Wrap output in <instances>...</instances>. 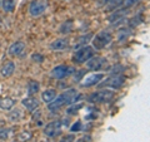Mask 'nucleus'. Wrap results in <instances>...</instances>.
<instances>
[{"label": "nucleus", "mask_w": 150, "mask_h": 142, "mask_svg": "<svg viewBox=\"0 0 150 142\" xmlns=\"http://www.w3.org/2000/svg\"><path fill=\"white\" fill-rule=\"evenodd\" d=\"M79 97H80V94H79V92L76 89H74V88L68 89V91H65L64 93L60 94V96H56L54 101L48 105V107L51 112H55L63 107L74 105L75 102H78Z\"/></svg>", "instance_id": "f257e3e1"}, {"label": "nucleus", "mask_w": 150, "mask_h": 142, "mask_svg": "<svg viewBox=\"0 0 150 142\" xmlns=\"http://www.w3.org/2000/svg\"><path fill=\"white\" fill-rule=\"evenodd\" d=\"M94 53H95V50H94L91 45H83L74 52L73 62L75 64H84V63H86L91 57H94Z\"/></svg>", "instance_id": "f03ea898"}, {"label": "nucleus", "mask_w": 150, "mask_h": 142, "mask_svg": "<svg viewBox=\"0 0 150 142\" xmlns=\"http://www.w3.org/2000/svg\"><path fill=\"white\" fill-rule=\"evenodd\" d=\"M114 96H115L114 91L105 88V89H100V91L90 93L88 96V101L90 103H109L110 101H112Z\"/></svg>", "instance_id": "7ed1b4c3"}, {"label": "nucleus", "mask_w": 150, "mask_h": 142, "mask_svg": "<svg viewBox=\"0 0 150 142\" xmlns=\"http://www.w3.org/2000/svg\"><path fill=\"white\" fill-rule=\"evenodd\" d=\"M112 42V35L111 33L106 32V30H101L93 38V48L95 50H101L106 48L108 45Z\"/></svg>", "instance_id": "20e7f679"}, {"label": "nucleus", "mask_w": 150, "mask_h": 142, "mask_svg": "<svg viewBox=\"0 0 150 142\" xmlns=\"http://www.w3.org/2000/svg\"><path fill=\"white\" fill-rule=\"evenodd\" d=\"M124 83H125V78L123 75L112 74L109 78H106L105 80H101L99 83V86L105 87V88H111V89H119L124 86Z\"/></svg>", "instance_id": "39448f33"}, {"label": "nucleus", "mask_w": 150, "mask_h": 142, "mask_svg": "<svg viewBox=\"0 0 150 142\" xmlns=\"http://www.w3.org/2000/svg\"><path fill=\"white\" fill-rule=\"evenodd\" d=\"M48 6H49V4L46 0H33L29 5V14L31 16L38 18V16L43 15L46 11Z\"/></svg>", "instance_id": "423d86ee"}, {"label": "nucleus", "mask_w": 150, "mask_h": 142, "mask_svg": "<svg viewBox=\"0 0 150 142\" xmlns=\"http://www.w3.org/2000/svg\"><path fill=\"white\" fill-rule=\"evenodd\" d=\"M74 70H75L74 67H70V65H67V64H60L53 68V70L50 72V75L56 79H64L69 77V75H71L74 73Z\"/></svg>", "instance_id": "0eeeda50"}, {"label": "nucleus", "mask_w": 150, "mask_h": 142, "mask_svg": "<svg viewBox=\"0 0 150 142\" xmlns=\"http://www.w3.org/2000/svg\"><path fill=\"white\" fill-rule=\"evenodd\" d=\"M62 121H53L44 127V135L48 137H56L62 133Z\"/></svg>", "instance_id": "6e6552de"}, {"label": "nucleus", "mask_w": 150, "mask_h": 142, "mask_svg": "<svg viewBox=\"0 0 150 142\" xmlns=\"http://www.w3.org/2000/svg\"><path fill=\"white\" fill-rule=\"evenodd\" d=\"M108 64V60L104 57H91L86 62V68L89 70H100L104 69Z\"/></svg>", "instance_id": "1a4fd4ad"}, {"label": "nucleus", "mask_w": 150, "mask_h": 142, "mask_svg": "<svg viewBox=\"0 0 150 142\" xmlns=\"http://www.w3.org/2000/svg\"><path fill=\"white\" fill-rule=\"evenodd\" d=\"M103 79H104V73H93V74L88 75V77L81 79L83 82L80 83V87L88 88V87L96 86V84H99Z\"/></svg>", "instance_id": "9d476101"}, {"label": "nucleus", "mask_w": 150, "mask_h": 142, "mask_svg": "<svg viewBox=\"0 0 150 142\" xmlns=\"http://www.w3.org/2000/svg\"><path fill=\"white\" fill-rule=\"evenodd\" d=\"M70 48V40L68 38H59L50 43V49L54 52H63Z\"/></svg>", "instance_id": "9b49d317"}, {"label": "nucleus", "mask_w": 150, "mask_h": 142, "mask_svg": "<svg viewBox=\"0 0 150 142\" xmlns=\"http://www.w3.org/2000/svg\"><path fill=\"white\" fill-rule=\"evenodd\" d=\"M21 105H23V107H25L28 111L33 112L39 107V101H38V98L35 96H28L26 98H24L21 101Z\"/></svg>", "instance_id": "f8f14e48"}, {"label": "nucleus", "mask_w": 150, "mask_h": 142, "mask_svg": "<svg viewBox=\"0 0 150 142\" xmlns=\"http://www.w3.org/2000/svg\"><path fill=\"white\" fill-rule=\"evenodd\" d=\"M25 50V44L23 43V42H15V43H13L10 47H9V54L11 57H19L24 53Z\"/></svg>", "instance_id": "ddd939ff"}, {"label": "nucleus", "mask_w": 150, "mask_h": 142, "mask_svg": "<svg viewBox=\"0 0 150 142\" xmlns=\"http://www.w3.org/2000/svg\"><path fill=\"white\" fill-rule=\"evenodd\" d=\"M58 96V93H56L55 89H46L41 93V99H43V102L46 103V105H49L55 99V97Z\"/></svg>", "instance_id": "4468645a"}, {"label": "nucleus", "mask_w": 150, "mask_h": 142, "mask_svg": "<svg viewBox=\"0 0 150 142\" xmlns=\"http://www.w3.org/2000/svg\"><path fill=\"white\" fill-rule=\"evenodd\" d=\"M14 70H15V64H14L13 62H8V63H5L1 67V70H0V73H1V75L3 77H5V78H8V77H10V75L14 73Z\"/></svg>", "instance_id": "2eb2a0df"}, {"label": "nucleus", "mask_w": 150, "mask_h": 142, "mask_svg": "<svg viewBox=\"0 0 150 142\" xmlns=\"http://www.w3.org/2000/svg\"><path fill=\"white\" fill-rule=\"evenodd\" d=\"M28 94L29 96H35V94L40 91V84L36 82V80H29L28 83Z\"/></svg>", "instance_id": "dca6fc26"}, {"label": "nucleus", "mask_w": 150, "mask_h": 142, "mask_svg": "<svg viewBox=\"0 0 150 142\" xmlns=\"http://www.w3.org/2000/svg\"><path fill=\"white\" fill-rule=\"evenodd\" d=\"M15 5H16V1H15V0H1V6H3V9H4V11H6V13L14 11V9H15Z\"/></svg>", "instance_id": "f3484780"}, {"label": "nucleus", "mask_w": 150, "mask_h": 142, "mask_svg": "<svg viewBox=\"0 0 150 142\" xmlns=\"http://www.w3.org/2000/svg\"><path fill=\"white\" fill-rule=\"evenodd\" d=\"M33 137V133L30 131H21L20 133L16 136V142H28Z\"/></svg>", "instance_id": "a211bd4d"}, {"label": "nucleus", "mask_w": 150, "mask_h": 142, "mask_svg": "<svg viewBox=\"0 0 150 142\" xmlns=\"http://www.w3.org/2000/svg\"><path fill=\"white\" fill-rule=\"evenodd\" d=\"M14 99L13 98H3V99H0V107L3 108V110H11L13 106H14Z\"/></svg>", "instance_id": "6ab92c4d"}, {"label": "nucleus", "mask_w": 150, "mask_h": 142, "mask_svg": "<svg viewBox=\"0 0 150 142\" xmlns=\"http://www.w3.org/2000/svg\"><path fill=\"white\" fill-rule=\"evenodd\" d=\"M21 117H23V113L20 112V110H18V108L13 110L10 113H9V120L11 122H19L21 120Z\"/></svg>", "instance_id": "aec40b11"}, {"label": "nucleus", "mask_w": 150, "mask_h": 142, "mask_svg": "<svg viewBox=\"0 0 150 142\" xmlns=\"http://www.w3.org/2000/svg\"><path fill=\"white\" fill-rule=\"evenodd\" d=\"M73 74H74L75 82H80V80H81V77H83L84 74H85V70H83V69H79V70H76V69H75Z\"/></svg>", "instance_id": "412c9836"}, {"label": "nucleus", "mask_w": 150, "mask_h": 142, "mask_svg": "<svg viewBox=\"0 0 150 142\" xmlns=\"http://www.w3.org/2000/svg\"><path fill=\"white\" fill-rule=\"evenodd\" d=\"M10 128H0V140H6L10 136Z\"/></svg>", "instance_id": "4be33fe9"}, {"label": "nucleus", "mask_w": 150, "mask_h": 142, "mask_svg": "<svg viewBox=\"0 0 150 142\" xmlns=\"http://www.w3.org/2000/svg\"><path fill=\"white\" fill-rule=\"evenodd\" d=\"M75 141V136L74 135H67L62 137V140H60L59 142H74Z\"/></svg>", "instance_id": "5701e85b"}, {"label": "nucleus", "mask_w": 150, "mask_h": 142, "mask_svg": "<svg viewBox=\"0 0 150 142\" xmlns=\"http://www.w3.org/2000/svg\"><path fill=\"white\" fill-rule=\"evenodd\" d=\"M31 58H33V60H34V62H36V63H41V62L44 60V57L41 55V54H38V53H36V54H33Z\"/></svg>", "instance_id": "b1692460"}, {"label": "nucleus", "mask_w": 150, "mask_h": 142, "mask_svg": "<svg viewBox=\"0 0 150 142\" xmlns=\"http://www.w3.org/2000/svg\"><path fill=\"white\" fill-rule=\"evenodd\" d=\"M70 131L71 132H78V131H81V122L80 121H78L76 122V125H74L71 128H70Z\"/></svg>", "instance_id": "393cba45"}, {"label": "nucleus", "mask_w": 150, "mask_h": 142, "mask_svg": "<svg viewBox=\"0 0 150 142\" xmlns=\"http://www.w3.org/2000/svg\"><path fill=\"white\" fill-rule=\"evenodd\" d=\"M0 24H1V18H0Z\"/></svg>", "instance_id": "a878e982"}, {"label": "nucleus", "mask_w": 150, "mask_h": 142, "mask_svg": "<svg viewBox=\"0 0 150 142\" xmlns=\"http://www.w3.org/2000/svg\"><path fill=\"white\" fill-rule=\"evenodd\" d=\"M0 5H1V0H0Z\"/></svg>", "instance_id": "bb28decb"}, {"label": "nucleus", "mask_w": 150, "mask_h": 142, "mask_svg": "<svg viewBox=\"0 0 150 142\" xmlns=\"http://www.w3.org/2000/svg\"><path fill=\"white\" fill-rule=\"evenodd\" d=\"M0 99H1V98H0Z\"/></svg>", "instance_id": "cd10ccee"}]
</instances>
